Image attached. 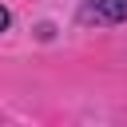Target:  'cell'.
<instances>
[{
    "mask_svg": "<svg viewBox=\"0 0 127 127\" xmlns=\"http://www.w3.org/2000/svg\"><path fill=\"white\" fill-rule=\"evenodd\" d=\"M75 20L79 24H127V0H83Z\"/></svg>",
    "mask_w": 127,
    "mask_h": 127,
    "instance_id": "6da1fadb",
    "label": "cell"
},
{
    "mask_svg": "<svg viewBox=\"0 0 127 127\" xmlns=\"http://www.w3.org/2000/svg\"><path fill=\"white\" fill-rule=\"evenodd\" d=\"M8 24H12V12H8V8H4V4H0V32H4V28H8Z\"/></svg>",
    "mask_w": 127,
    "mask_h": 127,
    "instance_id": "7a4b0ae2",
    "label": "cell"
}]
</instances>
